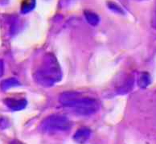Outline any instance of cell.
Here are the masks:
<instances>
[{
	"label": "cell",
	"instance_id": "6da1fadb",
	"mask_svg": "<svg viewBox=\"0 0 156 144\" xmlns=\"http://www.w3.org/2000/svg\"><path fill=\"white\" fill-rule=\"evenodd\" d=\"M34 78L39 85L44 87H51L61 81L60 65L53 54L48 53L44 56L41 65L34 74Z\"/></svg>",
	"mask_w": 156,
	"mask_h": 144
},
{
	"label": "cell",
	"instance_id": "7a4b0ae2",
	"mask_svg": "<svg viewBox=\"0 0 156 144\" xmlns=\"http://www.w3.org/2000/svg\"><path fill=\"white\" fill-rule=\"evenodd\" d=\"M60 102L64 106L73 108L80 115H90L99 110V103L95 99L84 97L75 91H66L60 94Z\"/></svg>",
	"mask_w": 156,
	"mask_h": 144
},
{
	"label": "cell",
	"instance_id": "3957f363",
	"mask_svg": "<svg viewBox=\"0 0 156 144\" xmlns=\"http://www.w3.org/2000/svg\"><path fill=\"white\" fill-rule=\"evenodd\" d=\"M72 123L67 117L53 114L46 117L41 123V127L46 132L66 131L71 128Z\"/></svg>",
	"mask_w": 156,
	"mask_h": 144
},
{
	"label": "cell",
	"instance_id": "277c9868",
	"mask_svg": "<svg viewBox=\"0 0 156 144\" xmlns=\"http://www.w3.org/2000/svg\"><path fill=\"white\" fill-rule=\"evenodd\" d=\"M4 104L12 110L19 111L23 110L26 107L27 102V100L23 99V98L16 99V98H9L4 99Z\"/></svg>",
	"mask_w": 156,
	"mask_h": 144
},
{
	"label": "cell",
	"instance_id": "5b68a950",
	"mask_svg": "<svg viewBox=\"0 0 156 144\" xmlns=\"http://www.w3.org/2000/svg\"><path fill=\"white\" fill-rule=\"evenodd\" d=\"M134 76L129 75L128 77H126L125 79V81L122 83L120 86L118 87L117 89V92L120 94H126V93H128L129 92L132 90L133 89V86H134Z\"/></svg>",
	"mask_w": 156,
	"mask_h": 144
},
{
	"label": "cell",
	"instance_id": "8992f818",
	"mask_svg": "<svg viewBox=\"0 0 156 144\" xmlns=\"http://www.w3.org/2000/svg\"><path fill=\"white\" fill-rule=\"evenodd\" d=\"M90 134H91V131H90L89 128H87V127H81L74 135L73 139L78 143L83 144L89 139Z\"/></svg>",
	"mask_w": 156,
	"mask_h": 144
},
{
	"label": "cell",
	"instance_id": "52a82bcc",
	"mask_svg": "<svg viewBox=\"0 0 156 144\" xmlns=\"http://www.w3.org/2000/svg\"><path fill=\"white\" fill-rule=\"evenodd\" d=\"M20 81L16 78H8V79L2 81L1 82V84H0L1 89L2 90H7L8 89H11V88H13V87L20 86Z\"/></svg>",
	"mask_w": 156,
	"mask_h": 144
},
{
	"label": "cell",
	"instance_id": "ba28073f",
	"mask_svg": "<svg viewBox=\"0 0 156 144\" xmlns=\"http://www.w3.org/2000/svg\"><path fill=\"white\" fill-rule=\"evenodd\" d=\"M151 84V77L149 73H142L138 77V85L142 89H145Z\"/></svg>",
	"mask_w": 156,
	"mask_h": 144
},
{
	"label": "cell",
	"instance_id": "9c48e42d",
	"mask_svg": "<svg viewBox=\"0 0 156 144\" xmlns=\"http://www.w3.org/2000/svg\"><path fill=\"white\" fill-rule=\"evenodd\" d=\"M36 7V0H23L21 5V11L23 13H27L33 10Z\"/></svg>",
	"mask_w": 156,
	"mask_h": 144
},
{
	"label": "cell",
	"instance_id": "30bf717a",
	"mask_svg": "<svg viewBox=\"0 0 156 144\" xmlns=\"http://www.w3.org/2000/svg\"><path fill=\"white\" fill-rule=\"evenodd\" d=\"M85 16L88 23H89V24L93 25V26H95V25H97L99 23V17L94 12H92L90 11H85Z\"/></svg>",
	"mask_w": 156,
	"mask_h": 144
},
{
	"label": "cell",
	"instance_id": "8fae6325",
	"mask_svg": "<svg viewBox=\"0 0 156 144\" xmlns=\"http://www.w3.org/2000/svg\"><path fill=\"white\" fill-rule=\"evenodd\" d=\"M108 7H109L112 11H116L117 13L124 14L122 9L119 6H118L116 3H114V2H109V3H108Z\"/></svg>",
	"mask_w": 156,
	"mask_h": 144
},
{
	"label": "cell",
	"instance_id": "7c38bea8",
	"mask_svg": "<svg viewBox=\"0 0 156 144\" xmlns=\"http://www.w3.org/2000/svg\"><path fill=\"white\" fill-rule=\"evenodd\" d=\"M152 25L156 29V9L154 11L153 16H152Z\"/></svg>",
	"mask_w": 156,
	"mask_h": 144
},
{
	"label": "cell",
	"instance_id": "4fadbf2b",
	"mask_svg": "<svg viewBox=\"0 0 156 144\" xmlns=\"http://www.w3.org/2000/svg\"><path fill=\"white\" fill-rule=\"evenodd\" d=\"M3 72H4V65H3L2 60H0V77H2Z\"/></svg>",
	"mask_w": 156,
	"mask_h": 144
},
{
	"label": "cell",
	"instance_id": "5bb4252c",
	"mask_svg": "<svg viewBox=\"0 0 156 144\" xmlns=\"http://www.w3.org/2000/svg\"><path fill=\"white\" fill-rule=\"evenodd\" d=\"M11 144H22V143H21L20 142H19V141H17V140H15V141H13Z\"/></svg>",
	"mask_w": 156,
	"mask_h": 144
}]
</instances>
